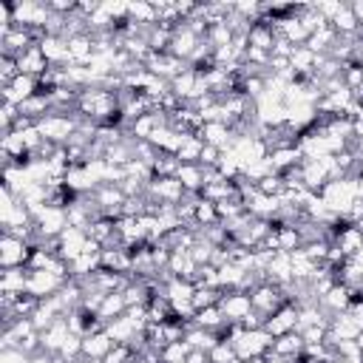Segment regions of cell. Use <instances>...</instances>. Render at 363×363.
I'll list each match as a JSON object with an SVG mask.
<instances>
[{
    "mask_svg": "<svg viewBox=\"0 0 363 363\" xmlns=\"http://www.w3.org/2000/svg\"><path fill=\"white\" fill-rule=\"evenodd\" d=\"M250 298H252L255 315H261L264 320H267L272 312H278L284 303H289L286 289H284V286H275V284H269V281H261V284L250 292Z\"/></svg>",
    "mask_w": 363,
    "mask_h": 363,
    "instance_id": "5",
    "label": "cell"
},
{
    "mask_svg": "<svg viewBox=\"0 0 363 363\" xmlns=\"http://www.w3.org/2000/svg\"><path fill=\"white\" fill-rule=\"evenodd\" d=\"M40 91V79L37 77H28V74H20L11 85L3 88V102H11V105H23L26 99H31L34 94Z\"/></svg>",
    "mask_w": 363,
    "mask_h": 363,
    "instance_id": "14",
    "label": "cell"
},
{
    "mask_svg": "<svg viewBox=\"0 0 363 363\" xmlns=\"http://www.w3.org/2000/svg\"><path fill=\"white\" fill-rule=\"evenodd\" d=\"M125 312H128V301H125V295H122V292H108V295L102 298L99 309H96V315H99V320H102V323H111V320L122 318Z\"/></svg>",
    "mask_w": 363,
    "mask_h": 363,
    "instance_id": "24",
    "label": "cell"
},
{
    "mask_svg": "<svg viewBox=\"0 0 363 363\" xmlns=\"http://www.w3.org/2000/svg\"><path fill=\"white\" fill-rule=\"evenodd\" d=\"M196 272H199V264L193 261V255H190L187 250H173V252H170V261H167V269H164V275L196 281Z\"/></svg>",
    "mask_w": 363,
    "mask_h": 363,
    "instance_id": "19",
    "label": "cell"
},
{
    "mask_svg": "<svg viewBox=\"0 0 363 363\" xmlns=\"http://www.w3.org/2000/svg\"><path fill=\"white\" fill-rule=\"evenodd\" d=\"M352 301H354V289H349L346 284H335L326 295H320L318 298V303L323 306V312L332 318V315H340V312H349V306H352Z\"/></svg>",
    "mask_w": 363,
    "mask_h": 363,
    "instance_id": "12",
    "label": "cell"
},
{
    "mask_svg": "<svg viewBox=\"0 0 363 363\" xmlns=\"http://www.w3.org/2000/svg\"><path fill=\"white\" fill-rule=\"evenodd\" d=\"M71 335H74V332H71V326H68V315H65V318L54 320L48 329H43V332H40V352L60 354V349L68 343V337H71Z\"/></svg>",
    "mask_w": 363,
    "mask_h": 363,
    "instance_id": "11",
    "label": "cell"
},
{
    "mask_svg": "<svg viewBox=\"0 0 363 363\" xmlns=\"http://www.w3.org/2000/svg\"><path fill=\"white\" fill-rule=\"evenodd\" d=\"M28 258H31V241L17 238L11 233H3V238H0V267L3 269L28 267Z\"/></svg>",
    "mask_w": 363,
    "mask_h": 363,
    "instance_id": "8",
    "label": "cell"
},
{
    "mask_svg": "<svg viewBox=\"0 0 363 363\" xmlns=\"http://www.w3.org/2000/svg\"><path fill=\"white\" fill-rule=\"evenodd\" d=\"M71 278L60 275V272H51V269H28V286H26V295L37 298V301H45V298H54L57 292H62V286L68 284Z\"/></svg>",
    "mask_w": 363,
    "mask_h": 363,
    "instance_id": "6",
    "label": "cell"
},
{
    "mask_svg": "<svg viewBox=\"0 0 363 363\" xmlns=\"http://www.w3.org/2000/svg\"><path fill=\"white\" fill-rule=\"evenodd\" d=\"M193 323H196V326H201V329L218 332V329L227 323V318H224L221 306L216 303V306H204V309H199V312H196V318H193Z\"/></svg>",
    "mask_w": 363,
    "mask_h": 363,
    "instance_id": "29",
    "label": "cell"
},
{
    "mask_svg": "<svg viewBox=\"0 0 363 363\" xmlns=\"http://www.w3.org/2000/svg\"><path fill=\"white\" fill-rule=\"evenodd\" d=\"M218 306H221L227 323H241V326H247L250 318L255 315L252 298H250V292H244V289H230V292H224L221 301H218Z\"/></svg>",
    "mask_w": 363,
    "mask_h": 363,
    "instance_id": "7",
    "label": "cell"
},
{
    "mask_svg": "<svg viewBox=\"0 0 363 363\" xmlns=\"http://www.w3.org/2000/svg\"><path fill=\"white\" fill-rule=\"evenodd\" d=\"M357 346H360V352H363V329H360V335H357Z\"/></svg>",
    "mask_w": 363,
    "mask_h": 363,
    "instance_id": "40",
    "label": "cell"
},
{
    "mask_svg": "<svg viewBox=\"0 0 363 363\" xmlns=\"http://www.w3.org/2000/svg\"><path fill=\"white\" fill-rule=\"evenodd\" d=\"M264 329L272 335V337H281V335H289V332H298V306L289 301L284 303L278 312H272L267 320H264Z\"/></svg>",
    "mask_w": 363,
    "mask_h": 363,
    "instance_id": "10",
    "label": "cell"
},
{
    "mask_svg": "<svg viewBox=\"0 0 363 363\" xmlns=\"http://www.w3.org/2000/svg\"><path fill=\"white\" fill-rule=\"evenodd\" d=\"M48 60L51 68H68L71 65V54H68V40L65 37H57V34H45L40 43H37Z\"/></svg>",
    "mask_w": 363,
    "mask_h": 363,
    "instance_id": "13",
    "label": "cell"
},
{
    "mask_svg": "<svg viewBox=\"0 0 363 363\" xmlns=\"http://www.w3.org/2000/svg\"><path fill=\"white\" fill-rule=\"evenodd\" d=\"M354 179L363 184V159H360V164H357V173H354Z\"/></svg>",
    "mask_w": 363,
    "mask_h": 363,
    "instance_id": "38",
    "label": "cell"
},
{
    "mask_svg": "<svg viewBox=\"0 0 363 363\" xmlns=\"http://www.w3.org/2000/svg\"><path fill=\"white\" fill-rule=\"evenodd\" d=\"M303 337H301V332H289V335H281V337H272V352L275 354H281V357H289V360H298L301 357V352H303Z\"/></svg>",
    "mask_w": 363,
    "mask_h": 363,
    "instance_id": "25",
    "label": "cell"
},
{
    "mask_svg": "<svg viewBox=\"0 0 363 363\" xmlns=\"http://www.w3.org/2000/svg\"><path fill=\"white\" fill-rule=\"evenodd\" d=\"M85 252H102V247L88 235V230H82V227H68V230L57 238V255H60L65 264H71L74 258H79V255H85Z\"/></svg>",
    "mask_w": 363,
    "mask_h": 363,
    "instance_id": "3",
    "label": "cell"
},
{
    "mask_svg": "<svg viewBox=\"0 0 363 363\" xmlns=\"http://www.w3.org/2000/svg\"><path fill=\"white\" fill-rule=\"evenodd\" d=\"M357 227H360V230H363V221H357Z\"/></svg>",
    "mask_w": 363,
    "mask_h": 363,
    "instance_id": "41",
    "label": "cell"
},
{
    "mask_svg": "<svg viewBox=\"0 0 363 363\" xmlns=\"http://www.w3.org/2000/svg\"><path fill=\"white\" fill-rule=\"evenodd\" d=\"M201 147H204L201 136L187 133L184 142H182V147H179V153H176V159H179V162H199V159H201Z\"/></svg>",
    "mask_w": 363,
    "mask_h": 363,
    "instance_id": "30",
    "label": "cell"
},
{
    "mask_svg": "<svg viewBox=\"0 0 363 363\" xmlns=\"http://www.w3.org/2000/svg\"><path fill=\"white\" fill-rule=\"evenodd\" d=\"M184 196L187 193H184V187H182V182L176 176H164V179H150L147 182V199L156 201V204L176 207V204L184 201Z\"/></svg>",
    "mask_w": 363,
    "mask_h": 363,
    "instance_id": "9",
    "label": "cell"
},
{
    "mask_svg": "<svg viewBox=\"0 0 363 363\" xmlns=\"http://www.w3.org/2000/svg\"><path fill=\"white\" fill-rule=\"evenodd\" d=\"M360 187H363V184H360Z\"/></svg>",
    "mask_w": 363,
    "mask_h": 363,
    "instance_id": "42",
    "label": "cell"
},
{
    "mask_svg": "<svg viewBox=\"0 0 363 363\" xmlns=\"http://www.w3.org/2000/svg\"><path fill=\"white\" fill-rule=\"evenodd\" d=\"M31 363H57V354H48V352H37L31 357Z\"/></svg>",
    "mask_w": 363,
    "mask_h": 363,
    "instance_id": "37",
    "label": "cell"
},
{
    "mask_svg": "<svg viewBox=\"0 0 363 363\" xmlns=\"http://www.w3.org/2000/svg\"><path fill=\"white\" fill-rule=\"evenodd\" d=\"M113 349V340L111 335L105 332V326L99 332H91L82 337V357H91V360H105V354Z\"/></svg>",
    "mask_w": 363,
    "mask_h": 363,
    "instance_id": "20",
    "label": "cell"
},
{
    "mask_svg": "<svg viewBox=\"0 0 363 363\" xmlns=\"http://www.w3.org/2000/svg\"><path fill=\"white\" fill-rule=\"evenodd\" d=\"M68 227H71L68 210L57 204H45L34 216V241H57Z\"/></svg>",
    "mask_w": 363,
    "mask_h": 363,
    "instance_id": "2",
    "label": "cell"
},
{
    "mask_svg": "<svg viewBox=\"0 0 363 363\" xmlns=\"http://www.w3.org/2000/svg\"><path fill=\"white\" fill-rule=\"evenodd\" d=\"M17 65H20V74H28V77H37V79L51 68L40 45H31L28 51H23V54L17 57Z\"/></svg>",
    "mask_w": 363,
    "mask_h": 363,
    "instance_id": "21",
    "label": "cell"
},
{
    "mask_svg": "<svg viewBox=\"0 0 363 363\" xmlns=\"http://www.w3.org/2000/svg\"><path fill=\"white\" fill-rule=\"evenodd\" d=\"M315 62H318V54L309 51L306 45H295L292 54H289V68H292V74L315 77Z\"/></svg>",
    "mask_w": 363,
    "mask_h": 363,
    "instance_id": "26",
    "label": "cell"
},
{
    "mask_svg": "<svg viewBox=\"0 0 363 363\" xmlns=\"http://www.w3.org/2000/svg\"><path fill=\"white\" fill-rule=\"evenodd\" d=\"M360 326L354 323V318L349 312L332 315L329 318V343H340V340H357Z\"/></svg>",
    "mask_w": 363,
    "mask_h": 363,
    "instance_id": "18",
    "label": "cell"
},
{
    "mask_svg": "<svg viewBox=\"0 0 363 363\" xmlns=\"http://www.w3.org/2000/svg\"><path fill=\"white\" fill-rule=\"evenodd\" d=\"M17 77H20L17 57H6V54H0V82H3V88H6V85H11Z\"/></svg>",
    "mask_w": 363,
    "mask_h": 363,
    "instance_id": "33",
    "label": "cell"
},
{
    "mask_svg": "<svg viewBox=\"0 0 363 363\" xmlns=\"http://www.w3.org/2000/svg\"><path fill=\"white\" fill-rule=\"evenodd\" d=\"M184 343H187L190 349L210 352V349L218 343V337H216V332H210V329H201V326L190 323V326H187V332H184Z\"/></svg>",
    "mask_w": 363,
    "mask_h": 363,
    "instance_id": "28",
    "label": "cell"
},
{
    "mask_svg": "<svg viewBox=\"0 0 363 363\" xmlns=\"http://www.w3.org/2000/svg\"><path fill=\"white\" fill-rule=\"evenodd\" d=\"M221 295H224V289H218V286H196V292H193L196 312L204 309V306H216L221 301Z\"/></svg>",
    "mask_w": 363,
    "mask_h": 363,
    "instance_id": "31",
    "label": "cell"
},
{
    "mask_svg": "<svg viewBox=\"0 0 363 363\" xmlns=\"http://www.w3.org/2000/svg\"><path fill=\"white\" fill-rule=\"evenodd\" d=\"M68 326H71V332H74L77 337H85V335H91V332H99L105 323L99 320L96 312H91V309H85V306H77V309L68 312Z\"/></svg>",
    "mask_w": 363,
    "mask_h": 363,
    "instance_id": "16",
    "label": "cell"
},
{
    "mask_svg": "<svg viewBox=\"0 0 363 363\" xmlns=\"http://www.w3.org/2000/svg\"><path fill=\"white\" fill-rule=\"evenodd\" d=\"M269 346H272V335H269L264 326H258V329H244V326H241V332H238L235 340H233V349H235V354H238L244 363L264 357V354L269 352Z\"/></svg>",
    "mask_w": 363,
    "mask_h": 363,
    "instance_id": "4",
    "label": "cell"
},
{
    "mask_svg": "<svg viewBox=\"0 0 363 363\" xmlns=\"http://www.w3.org/2000/svg\"><path fill=\"white\" fill-rule=\"evenodd\" d=\"M354 261H357V267H360V269H363V247H360V250H357V255H354Z\"/></svg>",
    "mask_w": 363,
    "mask_h": 363,
    "instance_id": "39",
    "label": "cell"
},
{
    "mask_svg": "<svg viewBox=\"0 0 363 363\" xmlns=\"http://www.w3.org/2000/svg\"><path fill=\"white\" fill-rule=\"evenodd\" d=\"M0 363H31V357H28L23 349L11 346V349H3V352H0Z\"/></svg>",
    "mask_w": 363,
    "mask_h": 363,
    "instance_id": "34",
    "label": "cell"
},
{
    "mask_svg": "<svg viewBox=\"0 0 363 363\" xmlns=\"http://www.w3.org/2000/svg\"><path fill=\"white\" fill-rule=\"evenodd\" d=\"M176 179L182 182V187H184L187 196H199L201 187H204V167L199 162H179Z\"/></svg>",
    "mask_w": 363,
    "mask_h": 363,
    "instance_id": "17",
    "label": "cell"
},
{
    "mask_svg": "<svg viewBox=\"0 0 363 363\" xmlns=\"http://www.w3.org/2000/svg\"><path fill=\"white\" fill-rule=\"evenodd\" d=\"M332 244H337L340 247V252L346 255V258H354L357 255V250L363 247V230L357 227V224H349Z\"/></svg>",
    "mask_w": 363,
    "mask_h": 363,
    "instance_id": "27",
    "label": "cell"
},
{
    "mask_svg": "<svg viewBox=\"0 0 363 363\" xmlns=\"http://www.w3.org/2000/svg\"><path fill=\"white\" fill-rule=\"evenodd\" d=\"M349 315H352L354 323L363 329V295H360V292H354V301H352V306H349Z\"/></svg>",
    "mask_w": 363,
    "mask_h": 363,
    "instance_id": "35",
    "label": "cell"
},
{
    "mask_svg": "<svg viewBox=\"0 0 363 363\" xmlns=\"http://www.w3.org/2000/svg\"><path fill=\"white\" fill-rule=\"evenodd\" d=\"M210 363H244L238 354H235V349H233V343H216L213 349H210Z\"/></svg>",
    "mask_w": 363,
    "mask_h": 363,
    "instance_id": "32",
    "label": "cell"
},
{
    "mask_svg": "<svg viewBox=\"0 0 363 363\" xmlns=\"http://www.w3.org/2000/svg\"><path fill=\"white\" fill-rule=\"evenodd\" d=\"M26 286H28V269L26 267H14V269L0 272V292L3 295H26Z\"/></svg>",
    "mask_w": 363,
    "mask_h": 363,
    "instance_id": "22",
    "label": "cell"
},
{
    "mask_svg": "<svg viewBox=\"0 0 363 363\" xmlns=\"http://www.w3.org/2000/svg\"><path fill=\"white\" fill-rule=\"evenodd\" d=\"M184 363H210V352H201V349H190Z\"/></svg>",
    "mask_w": 363,
    "mask_h": 363,
    "instance_id": "36",
    "label": "cell"
},
{
    "mask_svg": "<svg viewBox=\"0 0 363 363\" xmlns=\"http://www.w3.org/2000/svg\"><path fill=\"white\" fill-rule=\"evenodd\" d=\"M329 26L335 28L337 37H357L360 34V23H357V17H354L349 3H343V9L329 20Z\"/></svg>",
    "mask_w": 363,
    "mask_h": 363,
    "instance_id": "23",
    "label": "cell"
},
{
    "mask_svg": "<svg viewBox=\"0 0 363 363\" xmlns=\"http://www.w3.org/2000/svg\"><path fill=\"white\" fill-rule=\"evenodd\" d=\"M199 136H201L204 145H213L218 150H227L235 142V130L227 122H204V128L199 130Z\"/></svg>",
    "mask_w": 363,
    "mask_h": 363,
    "instance_id": "15",
    "label": "cell"
},
{
    "mask_svg": "<svg viewBox=\"0 0 363 363\" xmlns=\"http://www.w3.org/2000/svg\"><path fill=\"white\" fill-rule=\"evenodd\" d=\"M79 122H82L79 113H57V111H51L48 116H43L37 122V128H40V133H43L45 142L62 147V145H68L74 139V133L79 130Z\"/></svg>",
    "mask_w": 363,
    "mask_h": 363,
    "instance_id": "1",
    "label": "cell"
}]
</instances>
